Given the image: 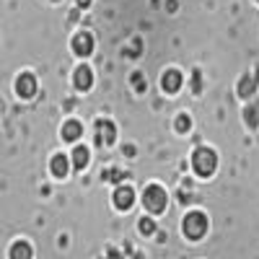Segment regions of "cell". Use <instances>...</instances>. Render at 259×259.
I'll list each match as a JSON object with an SVG mask.
<instances>
[{"label":"cell","mask_w":259,"mask_h":259,"mask_svg":"<svg viewBox=\"0 0 259 259\" xmlns=\"http://www.w3.org/2000/svg\"><path fill=\"white\" fill-rule=\"evenodd\" d=\"M89 3H91V0H78V6H80V8H85Z\"/></svg>","instance_id":"17"},{"label":"cell","mask_w":259,"mask_h":259,"mask_svg":"<svg viewBox=\"0 0 259 259\" xmlns=\"http://www.w3.org/2000/svg\"><path fill=\"white\" fill-rule=\"evenodd\" d=\"M192 166L200 177H210L215 171V166H218V156H215V150H210V148H200V150H194V156H192Z\"/></svg>","instance_id":"1"},{"label":"cell","mask_w":259,"mask_h":259,"mask_svg":"<svg viewBox=\"0 0 259 259\" xmlns=\"http://www.w3.org/2000/svg\"><path fill=\"white\" fill-rule=\"evenodd\" d=\"M91 83H94V73H91V68L80 65V68L75 70V85H78L80 91H85V89H91Z\"/></svg>","instance_id":"9"},{"label":"cell","mask_w":259,"mask_h":259,"mask_svg":"<svg viewBox=\"0 0 259 259\" xmlns=\"http://www.w3.org/2000/svg\"><path fill=\"white\" fill-rule=\"evenodd\" d=\"M16 91L21 99H31L36 94V78L31 73H21L18 80H16Z\"/></svg>","instance_id":"4"},{"label":"cell","mask_w":259,"mask_h":259,"mask_svg":"<svg viewBox=\"0 0 259 259\" xmlns=\"http://www.w3.org/2000/svg\"><path fill=\"white\" fill-rule=\"evenodd\" d=\"M143 205L148 207V212H163V207H166V192L158 187V184H150L148 189H145V197H143Z\"/></svg>","instance_id":"2"},{"label":"cell","mask_w":259,"mask_h":259,"mask_svg":"<svg viewBox=\"0 0 259 259\" xmlns=\"http://www.w3.org/2000/svg\"><path fill=\"white\" fill-rule=\"evenodd\" d=\"M96 130H99V143H101V145H112V143H114V138H117V127H114L112 122L101 119V122L96 124Z\"/></svg>","instance_id":"6"},{"label":"cell","mask_w":259,"mask_h":259,"mask_svg":"<svg viewBox=\"0 0 259 259\" xmlns=\"http://www.w3.org/2000/svg\"><path fill=\"white\" fill-rule=\"evenodd\" d=\"M140 231H143L145 236H148V233H153V231H156V223L150 221V218H143V221H140Z\"/></svg>","instance_id":"15"},{"label":"cell","mask_w":259,"mask_h":259,"mask_svg":"<svg viewBox=\"0 0 259 259\" xmlns=\"http://www.w3.org/2000/svg\"><path fill=\"white\" fill-rule=\"evenodd\" d=\"M177 130H179V133H184V130H189V117H184V114H182V117L177 119Z\"/></svg>","instance_id":"16"},{"label":"cell","mask_w":259,"mask_h":259,"mask_svg":"<svg viewBox=\"0 0 259 259\" xmlns=\"http://www.w3.org/2000/svg\"><path fill=\"white\" fill-rule=\"evenodd\" d=\"M133 202H135V192H133V187H119V189L114 192V205H117L119 210L133 207Z\"/></svg>","instance_id":"7"},{"label":"cell","mask_w":259,"mask_h":259,"mask_svg":"<svg viewBox=\"0 0 259 259\" xmlns=\"http://www.w3.org/2000/svg\"><path fill=\"white\" fill-rule=\"evenodd\" d=\"M11 259H31V246L26 241H16L11 249Z\"/></svg>","instance_id":"11"},{"label":"cell","mask_w":259,"mask_h":259,"mask_svg":"<svg viewBox=\"0 0 259 259\" xmlns=\"http://www.w3.org/2000/svg\"><path fill=\"white\" fill-rule=\"evenodd\" d=\"M161 85H163V91H166V94H177V91H179V85H182V73H179V70H168V73H163Z\"/></svg>","instance_id":"8"},{"label":"cell","mask_w":259,"mask_h":259,"mask_svg":"<svg viewBox=\"0 0 259 259\" xmlns=\"http://www.w3.org/2000/svg\"><path fill=\"white\" fill-rule=\"evenodd\" d=\"M246 124H249V127H256V124H259V104L246 106Z\"/></svg>","instance_id":"14"},{"label":"cell","mask_w":259,"mask_h":259,"mask_svg":"<svg viewBox=\"0 0 259 259\" xmlns=\"http://www.w3.org/2000/svg\"><path fill=\"white\" fill-rule=\"evenodd\" d=\"M109 259H122V256H119L117 251H112V254H109Z\"/></svg>","instance_id":"18"},{"label":"cell","mask_w":259,"mask_h":259,"mask_svg":"<svg viewBox=\"0 0 259 259\" xmlns=\"http://www.w3.org/2000/svg\"><path fill=\"white\" fill-rule=\"evenodd\" d=\"M52 174L55 177H68V158H65V156H55L52 158Z\"/></svg>","instance_id":"12"},{"label":"cell","mask_w":259,"mask_h":259,"mask_svg":"<svg viewBox=\"0 0 259 259\" xmlns=\"http://www.w3.org/2000/svg\"><path fill=\"white\" fill-rule=\"evenodd\" d=\"M73 50H75V55H80V57L91 55V52H94V36H91L89 31L75 34V39H73Z\"/></svg>","instance_id":"5"},{"label":"cell","mask_w":259,"mask_h":259,"mask_svg":"<svg viewBox=\"0 0 259 259\" xmlns=\"http://www.w3.org/2000/svg\"><path fill=\"white\" fill-rule=\"evenodd\" d=\"M73 166L75 168H85V166H89V150H85V148H75L73 150Z\"/></svg>","instance_id":"13"},{"label":"cell","mask_w":259,"mask_h":259,"mask_svg":"<svg viewBox=\"0 0 259 259\" xmlns=\"http://www.w3.org/2000/svg\"><path fill=\"white\" fill-rule=\"evenodd\" d=\"M205 231H207V218L202 212H189L184 218V233L189 239H202Z\"/></svg>","instance_id":"3"},{"label":"cell","mask_w":259,"mask_h":259,"mask_svg":"<svg viewBox=\"0 0 259 259\" xmlns=\"http://www.w3.org/2000/svg\"><path fill=\"white\" fill-rule=\"evenodd\" d=\"M80 133H83V127H80L75 119L65 122V127H62V138H65V140H78V138H80Z\"/></svg>","instance_id":"10"}]
</instances>
